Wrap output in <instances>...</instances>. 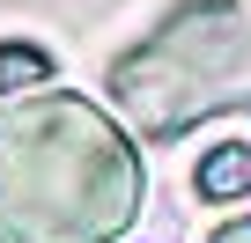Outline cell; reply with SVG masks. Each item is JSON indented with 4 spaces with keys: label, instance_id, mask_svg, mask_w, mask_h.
I'll list each match as a JSON object with an SVG mask.
<instances>
[{
    "label": "cell",
    "instance_id": "cell-5",
    "mask_svg": "<svg viewBox=\"0 0 251 243\" xmlns=\"http://www.w3.org/2000/svg\"><path fill=\"white\" fill-rule=\"evenodd\" d=\"M214 243H251V221H229V228H214Z\"/></svg>",
    "mask_w": 251,
    "mask_h": 243
},
{
    "label": "cell",
    "instance_id": "cell-4",
    "mask_svg": "<svg viewBox=\"0 0 251 243\" xmlns=\"http://www.w3.org/2000/svg\"><path fill=\"white\" fill-rule=\"evenodd\" d=\"M52 74V59L37 44H0V88H37Z\"/></svg>",
    "mask_w": 251,
    "mask_h": 243
},
{
    "label": "cell",
    "instance_id": "cell-1",
    "mask_svg": "<svg viewBox=\"0 0 251 243\" xmlns=\"http://www.w3.org/2000/svg\"><path fill=\"white\" fill-rule=\"evenodd\" d=\"M141 214V155L89 96L0 103V243H118Z\"/></svg>",
    "mask_w": 251,
    "mask_h": 243
},
{
    "label": "cell",
    "instance_id": "cell-2",
    "mask_svg": "<svg viewBox=\"0 0 251 243\" xmlns=\"http://www.w3.org/2000/svg\"><path fill=\"white\" fill-rule=\"evenodd\" d=\"M111 103L133 133H155V140L251 110V8L236 0L177 8L111 66Z\"/></svg>",
    "mask_w": 251,
    "mask_h": 243
},
{
    "label": "cell",
    "instance_id": "cell-3",
    "mask_svg": "<svg viewBox=\"0 0 251 243\" xmlns=\"http://www.w3.org/2000/svg\"><path fill=\"white\" fill-rule=\"evenodd\" d=\"M251 192V148H214L200 162V199H244Z\"/></svg>",
    "mask_w": 251,
    "mask_h": 243
}]
</instances>
